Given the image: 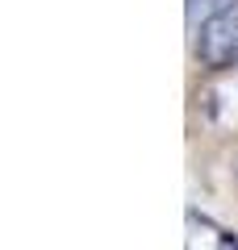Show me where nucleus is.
<instances>
[{"label":"nucleus","mask_w":238,"mask_h":250,"mask_svg":"<svg viewBox=\"0 0 238 250\" xmlns=\"http://www.w3.org/2000/svg\"><path fill=\"white\" fill-rule=\"evenodd\" d=\"M192 34H196L192 50H196V59H201L209 71L234 67L238 62V0H226V4H221L217 13H209Z\"/></svg>","instance_id":"f257e3e1"},{"label":"nucleus","mask_w":238,"mask_h":250,"mask_svg":"<svg viewBox=\"0 0 238 250\" xmlns=\"http://www.w3.org/2000/svg\"><path fill=\"white\" fill-rule=\"evenodd\" d=\"M221 4H226V0H188V25L196 29V17L205 21V17H209V13H217Z\"/></svg>","instance_id":"f03ea898"},{"label":"nucleus","mask_w":238,"mask_h":250,"mask_svg":"<svg viewBox=\"0 0 238 250\" xmlns=\"http://www.w3.org/2000/svg\"><path fill=\"white\" fill-rule=\"evenodd\" d=\"M217 250H238V238H234V233H221V242H217Z\"/></svg>","instance_id":"7ed1b4c3"}]
</instances>
